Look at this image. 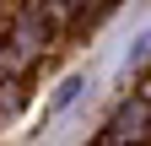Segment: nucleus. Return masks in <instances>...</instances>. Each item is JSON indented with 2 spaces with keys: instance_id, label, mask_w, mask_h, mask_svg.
Listing matches in <instances>:
<instances>
[{
  "instance_id": "2",
  "label": "nucleus",
  "mask_w": 151,
  "mask_h": 146,
  "mask_svg": "<svg viewBox=\"0 0 151 146\" xmlns=\"http://www.w3.org/2000/svg\"><path fill=\"white\" fill-rule=\"evenodd\" d=\"M146 54H151V33H140V38H135V43H129V54H124V65H140V60H146Z\"/></svg>"
},
{
  "instance_id": "1",
  "label": "nucleus",
  "mask_w": 151,
  "mask_h": 146,
  "mask_svg": "<svg viewBox=\"0 0 151 146\" xmlns=\"http://www.w3.org/2000/svg\"><path fill=\"white\" fill-rule=\"evenodd\" d=\"M81 87H92V70H81V76H70L65 87H60V92H54V103H49V114H60V108L76 98V92H81Z\"/></svg>"
}]
</instances>
